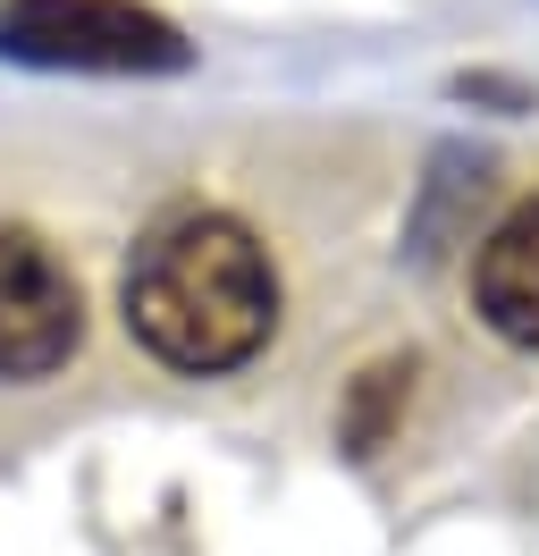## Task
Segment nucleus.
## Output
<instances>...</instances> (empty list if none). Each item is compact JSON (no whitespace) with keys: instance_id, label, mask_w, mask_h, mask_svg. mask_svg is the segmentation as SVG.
I'll use <instances>...</instances> for the list:
<instances>
[{"instance_id":"3","label":"nucleus","mask_w":539,"mask_h":556,"mask_svg":"<svg viewBox=\"0 0 539 556\" xmlns=\"http://www.w3.org/2000/svg\"><path fill=\"white\" fill-rule=\"evenodd\" d=\"M85 338V295L34 228H0V388L51 380Z\"/></svg>"},{"instance_id":"2","label":"nucleus","mask_w":539,"mask_h":556,"mask_svg":"<svg viewBox=\"0 0 539 556\" xmlns=\"http://www.w3.org/2000/svg\"><path fill=\"white\" fill-rule=\"evenodd\" d=\"M0 60L26 68H101V76H168L186 68V35L135 0H9Z\"/></svg>"},{"instance_id":"1","label":"nucleus","mask_w":539,"mask_h":556,"mask_svg":"<svg viewBox=\"0 0 539 556\" xmlns=\"http://www.w3.org/2000/svg\"><path fill=\"white\" fill-rule=\"evenodd\" d=\"M118 313L127 338L152 363L186 380H220L236 363H253L278 329V270L262 237L228 211H168L143 228L118 278Z\"/></svg>"},{"instance_id":"4","label":"nucleus","mask_w":539,"mask_h":556,"mask_svg":"<svg viewBox=\"0 0 539 556\" xmlns=\"http://www.w3.org/2000/svg\"><path fill=\"white\" fill-rule=\"evenodd\" d=\"M472 304L505 346L539 354V194L489 228L480 262H472Z\"/></svg>"}]
</instances>
